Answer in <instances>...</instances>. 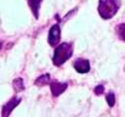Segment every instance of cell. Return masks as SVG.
I'll return each mask as SVG.
<instances>
[{
  "label": "cell",
  "mask_w": 125,
  "mask_h": 117,
  "mask_svg": "<svg viewBox=\"0 0 125 117\" xmlns=\"http://www.w3.org/2000/svg\"><path fill=\"white\" fill-rule=\"evenodd\" d=\"M20 103H21V98L12 96L5 105H2V107H1V117H9L10 114L15 110V107L18 106Z\"/></svg>",
  "instance_id": "277c9868"
},
{
  "label": "cell",
  "mask_w": 125,
  "mask_h": 117,
  "mask_svg": "<svg viewBox=\"0 0 125 117\" xmlns=\"http://www.w3.org/2000/svg\"><path fill=\"white\" fill-rule=\"evenodd\" d=\"M61 40V27L58 23L51 26L50 31H49V37H47V41L51 46H57L60 44Z\"/></svg>",
  "instance_id": "3957f363"
},
{
  "label": "cell",
  "mask_w": 125,
  "mask_h": 117,
  "mask_svg": "<svg viewBox=\"0 0 125 117\" xmlns=\"http://www.w3.org/2000/svg\"><path fill=\"white\" fill-rule=\"evenodd\" d=\"M73 67L78 73H87L90 71V61L86 59H78L74 61Z\"/></svg>",
  "instance_id": "8992f818"
},
{
  "label": "cell",
  "mask_w": 125,
  "mask_h": 117,
  "mask_svg": "<svg viewBox=\"0 0 125 117\" xmlns=\"http://www.w3.org/2000/svg\"><path fill=\"white\" fill-rule=\"evenodd\" d=\"M120 7L119 0H100L98 1V13L103 20H109L115 16Z\"/></svg>",
  "instance_id": "7a4b0ae2"
},
{
  "label": "cell",
  "mask_w": 125,
  "mask_h": 117,
  "mask_svg": "<svg viewBox=\"0 0 125 117\" xmlns=\"http://www.w3.org/2000/svg\"><path fill=\"white\" fill-rule=\"evenodd\" d=\"M115 33L119 37V39L125 41V23H120L115 27Z\"/></svg>",
  "instance_id": "30bf717a"
},
{
  "label": "cell",
  "mask_w": 125,
  "mask_h": 117,
  "mask_svg": "<svg viewBox=\"0 0 125 117\" xmlns=\"http://www.w3.org/2000/svg\"><path fill=\"white\" fill-rule=\"evenodd\" d=\"M67 87H68L67 83H61V82H57V80H52L50 83V89H51L52 96L57 98L58 95H61L67 89Z\"/></svg>",
  "instance_id": "5b68a950"
},
{
  "label": "cell",
  "mask_w": 125,
  "mask_h": 117,
  "mask_svg": "<svg viewBox=\"0 0 125 117\" xmlns=\"http://www.w3.org/2000/svg\"><path fill=\"white\" fill-rule=\"evenodd\" d=\"M94 91H95V94H96V95H101V94H103V93H104V87H103L102 84L96 85V87H95V89H94Z\"/></svg>",
  "instance_id": "7c38bea8"
},
{
  "label": "cell",
  "mask_w": 125,
  "mask_h": 117,
  "mask_svg": "<svg viewBox=\"0 0 125 117\" xmlns=\"http://www.w3.org/2000/svg\"><path fill=\"white\" fill-rule=\"evenodd\" d=\"M106 101H107V104L109 105V107H113V106H114V104H115V96H114V94H113L112 91L106 95Z\"/></svg>",
  "instance_id": "8fae6325"
},
{
  "label": "cell",
  "mask_w": 125,
  "mask_h": 117,
  "mask_svg": "<svg viewBox=\"0 0 125 117\" xmlns=\"http://www.w3.org/2000/svg\"><path fill=\"white\" fill-rule=\"evenodd\" d=\"M50 83H51V76H50L49 73L39 76V77L35 79V82H34V84H35L37 87H44V85H47V84H50Z\"/></svg>",
  "instance_id": "ba28073f"
},
{
  "label": "cell",
  "mask_w": 125,
  "mask_h": 117,
  "mask_svg": "<svg viewBox=\"0 0 125 117\" xmlns=\"http://www.w3.org/2000/svg\"><path fill=\"white\" fill-rule=\"evenodd\" d=\"M1 46H2V44H1V43H0V49H1Z\"/></svg>",
  "instance_id": "4fadbf2b"
},
{
  "label": "cell",
  "mask_w": 125,
  "mask_h": 117,
  "mask_svg": "<svg viewBox=\"0 0 125 117\" xmlns=\"http://www.w3.org/2000/svg\"><path fill=\"white\" fill-rule=\"evenodd\" d=\"M42 0H28V5L31 7L32 13L34 15V17L38 20L39 18V10H40V4Z\"/></svg>",
  "instance_id": "52a82bcc"
},
{
  "label": "cell",
  "mask_w": 125,
  "mask_h": 117,
  "mask_svg": "<svg viewBox=\"0 0 125 117\" xmlns=\"http://www.w3.org/2000/svg\"><path fill=\"white\" fill-rule=\"evenodd\" d=\"M73 55V44L72 43H61L56 46L52 62L55 66H62L64 62H67Z\"/></svg>",
  "instance_id": "6da1fadb"
},
{
  "label": "cell",
  "mask_w": 125,
  "mask_h": 117,
  "mask_svg": "<svg viewBox=\"0 0 125 117\" xmlns=\"http://www.w3.org/2000/svg\"><path fill=\"white\" fill-rule=\"evenodd\" d=\"M12 85H13V89H15L16 93L24 90V84H23V79H22V78L18 77V78H16V79H13Z\"/></svg>",
  "instance_id": "9c48e42d"
}]
</instances>
